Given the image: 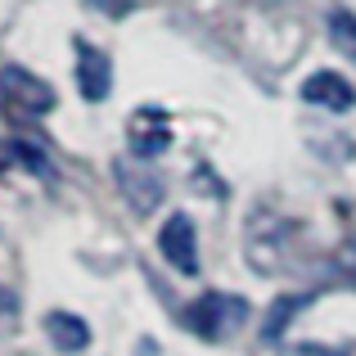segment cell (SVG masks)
<instances>
[{
	"label": "cell",
	"mask_w": 356,
	"mask_h": 356,
	"mask_svg": "<svg viewBox=\"0 0 356 356\" xmlns=\"http://www.w3.org/2000/svg\"><path fill=\"white\" fill-rule=\"evenodd\" d=\"M302 99L316 108H330V113H348L356 104V90L348 77H339V72H312V77L302 81Z\"/></svg>",
	"instance_id": "5b68a950"
},
{
	"label": "cell",
	"mask_w": 356,
	"mask_h": 356,
	"mask_svg": "<svg viewBox=\"0 0 356 356\" xmlns=\"http://www.w3.org/2000/svg\"><path fill=\"white\" fill-rule=\"evenodd\" d=\"M167 145H172L167 113L163 108H140V113L131 118V149H136L140 158H154V154H163Z\"/></svg>",
	"instance_id": "8992f818"
},
{
	"label": "cell",
	"mask_w": 356,
	"mask_h": 356,
	"mask_svg": "<svg viewBox=\"0 0 356 356\" xmlns=\"http://www.w3.org/2000/svg\"><path fill=\"white\" fill-rule=\"evenodd\" d=\"M330 32H334V41H339V45L356 50V18L352 14H343V9H339V14L330 18Z\"/></svg>",
	"instance_id": "30bf717a"
},
{
	"label": "cell",
	"mask_w": 356,
	"mask_h": 356,
	"mask_svg": "<svg viewBox=\"0 0 356 356\" xmlns=\"http://www.w3.org/2000/svg\"><path fill=\"white\" fill-rule=\"evenodd\" d=\"M14 154L23 158V167H27V172H41V176H50V167H45L41 149H32V145H27V140H14Z\"/></svg>",
	"instance_id": "8fae6325"
},
{
	"label": "cell",
	"mask_w": 356,
	"mask_h": 356,
	"mask_svg": "<svg viewBox=\"0 0 356 356\" xmlns=\"http://www.w3.org/2000/svg\"><path fill=\"white\" fill-rule=\"evenodd\" d=\"M302 302H307V298H280V302L270 307V316H266V325H261V334H266V339H280V334H284V321H293Z\"/></svg>",
	"instance_id": "9c48e42d"
},
{
	"label": "cell",
	"mask_w": 356,
	"mask_h": 356,
	"mask_svg": "<svg viewBox=\"0 0 356 356\" xmlns=\"http://www.w3.org/2000/svg\"><path fill=\"white\" fill-rule=\"evenodd\" d=\"M0 104L14 118H45L54 108V86L41 81L36 72L9 63V68H0Z\"/></svg>",
	"instance_id": "6da1fadb"
},
{
	"label": "cell",
	"mask_w": 356,
	"mask_h": 356,
	"mask_svg": "<svg viewBox=\"0 0 356 356\" xmlns=\"http://www.w3.org/2000/svg\"><path fill=\"white\" fill-rule=\"evenodd\" d=\"M243 316V302H235V298H226V293H203L199 302H190L181 312V325L190 334H199V339H226L230 334V325H235Z\"/></svg>",
	"instance_id": "7a4b0ae2"
},
{
	"label": "cell",
	"mask_w": 356,
	"mask_h": 356,
	"mask_svg": "<svg viewBox=\"0 0 356 356\" xmlns=\"http://www.w3.org/2000/svg\"><path fill=\"white\" fill-rule=\"evenodd\" d=\"M113 172H118V185H122V194H127V203L136 212H154L158 203H163V181H158L154 172H140L136 163H118Z\"/></svg>",
	"instance_id": "52a82bcc"
},
{
	"label": "cell",
	"mask_w": 356,
	"mask_h": 356,
	"mask_svg": "<svg viewBox=\"0 0 356 356\" xmlns=\"http://www.w3.org/2000/svg\"><path fill=\"white\" fill-rule=\"evenodd\" d=\"M77 86L90 104H99L113 90V63H108V54L86 45V41H77Z\"/></svg>",
	"instance_id": "277c9868"
},
{
	"label": "cell",
	"mask_w": 356,
	"mask_h": 356,
	"mask_svg": "<svg viewBox=\"0 0 356 356\" xmlns=\"http://www.w3.org/2000/svg\"><path fill=\"white\" fill-rule=\"evenodd\" d=\"M95 9H104V14H113V18H122V14H131L136 9V0H90Z\"/></svg>",
	"instance_id": "7c38bea8"
},
{
	"label": "cell",
	"mask_w": 356,
	"mask_h": 356,
	"mask_svg": "<svg viewBox=\"0 0 356 356\" xmlns=\"http://www.w3.org/2000/svg\"><path fill=\"white\" fill-rule=\"evenodd\" d=\"M158 252L172 261L181 275H194L199 270V235H194L190 217H172L163 230H158Z\"/></svg>",
	"instance_id": "3957f363"
},
{
	"label": "cell",
	"mask_w": 356,
	"mask_h": 356,
	"mask_svg": "<svg viewBox=\"0 0 356 356\" xmlns=\"http://www.w3.org/2000/svg\"><path fill=\"white\" fill-rule=\"evenodd\" d=\"M45 334H50V343L59 352H86L90 348L86 321H81V316H72V312H50V316H45Z\"/></svg>",
	"instance_id": "ba28073f"
}]
</instances>
